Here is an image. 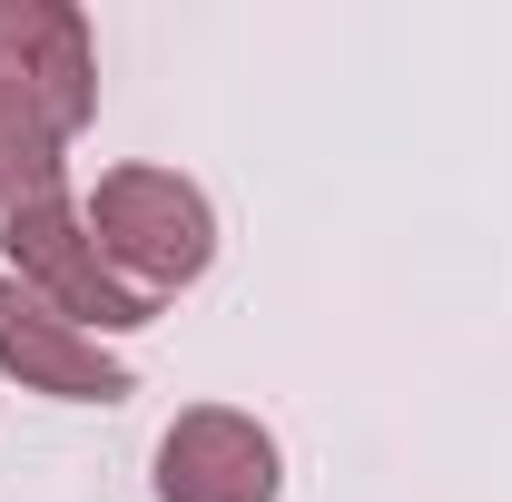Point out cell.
<instances>
[{"instance_id": "cell-1", "label": "cell", "mask_w": 512, "mask_h": 502, "mask_svg": "<svg viewBox=\"0 0 512 502\" xmlns=\"http://www.w3.org/2000/svg\"><path fill=\"white\" fill-rule=\"evenodd\" d=\"M79 217H89L99 256L119 266L148 306H168L178 286H197V276L217 266V207H207V188L178 178V168H109Z\"/></svg>"}, {"instance_id": "cell-2", "label": "cell", "mask_w": 512, "mask_h": 502, "mask_svg": "<svg viewBox=\"0 0 512 502\" xmlns=\"http://www.w3.org/2000/svg\"><path fill=\"white\" fill-rule=\"evenodd\" d=\"M0 247H10V276L40 296L50 315H69L79 335H138V325H158V306L128 286L119 266L99 256V237H89V217L69 207V188L30 197V207H10L0 217Z\"/></svg>"}, {"instance_id": "cell-3", "label": "cell", "mask_w": 512, "mask_h": 502, "mask_svg": "<svg viewBox=\"0 0 512 502\" xmlns=\"http://www.w3.org/2000/svg\"><path fill=\"white\" fill-rule=\"evenodd\" d=\"M0 375L20 394H50V404H128L138 394L119 345H99L69 315H50L20 276H0Z\"/></svg>"}, {"instance_id": "cell-4", "label": "cell", "mask_w": 512, "mask_h": 502, "mask_svg": "<svg viewBox=\"0 0 512 502\" xmlns=\"http://www.w3.org/2000/svg\"><path fill=\"white\" fill-rule=\"evenodd\" d=\"M276 493H286V453L237 404H188L158 434V502H276Z\"/></svg>"}, {"instance_id": "cell-5", "label": "cell", "mask_w": 512, "mask_h": 502, "mask_svg": "<svg viewBox=\"0 0 512 502\" xmlns=\"http://www.w3.org/2000/svg\"><path fill=\"white\" fill-rule=\"evenodd\" d=\"M0 79L30 89L50 119L79 138L99 119V50H89V10L79 0H0Z\"/></svg>"}, {"instance_id": "cell-6", "label": "cell", "mask_w": 512, "mask_h": 502, "mask_svg": "<svg viewBox=\"0 0 512 502\" xmlns=\"http://www.w3.org/2000/svg\"><path fill=\"white\" fill-rule=\"evenodd\" d=\"M60 158H69V128L50 119L30 89H10V79H0V217L60 188Z\"/></svg>"}]
</instances>
